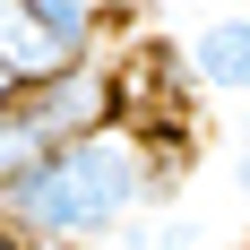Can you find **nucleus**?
Returning <instances> with one entry per match:
<instances>
[{
	"label": "nucleus",
	"instance_id": "obj_1",
	"mask_svg": "<svg viewBox=\"0 0 250 250\" xmlns=\"http://www.w3.org/2000/svg\"><path fill=\"white\" fill-rule=\"evenodd\" d=\"M69 61H86L78 43H61L26 0H0V69L18 78V86H43V78H61Z\"/></svg>",
	"mask_w": 250,
	"mask_h": 250
},
{
	"label": "nucleus",
	"instance_id": "obj_4",
	"mask_svg": "<svg viewBox=\"0 0 250 250\" xmlns=\"http://www.w3.org/2000/svg\"><path fill=\"white\" fill-rule=\"evenodd\" d=\"M26 9H35L61 43H78V52H95V35H104V0H26Z\"/></svg>",
	"mask_w": 250,
	"mask_h": 250
},
{
	"label": "nucleus",
	"instance_id": "obj_8",
	"mask_svg": "<svg viewBox=\"0 0 250 250\" xmlns=\"http://www.w3.org/2000/svg\"><path fill=\"white\" fill-rule=\"evenodd\" d=\"M0 250H18V233H9V225H0Z\"/></svg>",
	"mask_w": 250,
	"mask_h": 250
},
{
	"label": "nucleus",
	"instance_id": "obj_2",
	"mask_svg": "<svg viewBox=\"0 0 250 250\" xmlns=\"http://www.w3.org/2000/svg\"><path fill=\"white\" fill-rule=\"evenodd\" d=\"M190 69H199L207 95H242V104H250V18H216V26H199Z\"/></svg>",
	"mask_w": 250,
	"mask_h": 250
},
{
	"label": "nucleus",
	"instance_id": "obj_5",
	"mask_svg": "<svg viewBox=\"0 0 250 250\" xmlns=\"http://www.w3.org/2000/svg\"><path fill=\"white\" fill-rule=\"evenodd\" d=\"M121 242H129V250H199V225H190L181 207H164L155 225H138V216H129V225H121Z\"/></svg>",
	"mask_w": 250,
	"mask_h": 250
},
{
	"label": "nucleus",
	"instance_id": "obj_6",
	"mask_svg": "<svg viewBox=\"0 0 250 250\" xmlns=\"http://www.w3.org/2000/svg\"><path fill=\"white\" fill-rule=\"evenodd\" d=\"M26 95V86H18V78H9V69H0V112H9V104H18Z\"/></svg>",
	"mask_w": 250,
	"mask_h": 250
},
{
	"label": "nucleus",
	"instance_id": "obj_7",
	"mask_svg": "<svg viewBox=\"0 0 250 250\" xmlns=\"http://www.w3.org/2000/svg\"><path fill=\"white\" fill-rule=\"evenodd\" d=\"M233 190H242V199H250V155H233Z\"/></svg>",
	"mask_w": 250,
	"mask_h": 250
},
{
	"label": "nucleus",
	"instance_id": "obj_3",
	"mask_svg": "<svg viewBox=\"0 0 250 250\" xmlns=\"http://www.w3.org/2000/svg\"><path fill=\"white\" fill-rule=\"evenodd\" d=\"M43 155H52V138H43L35 121H26L18 104H9V112H0V190H18V181L35 173Z\"/></svg>",
	"mask_w": 250,
	"mask_h": 250
}]
</instances>
